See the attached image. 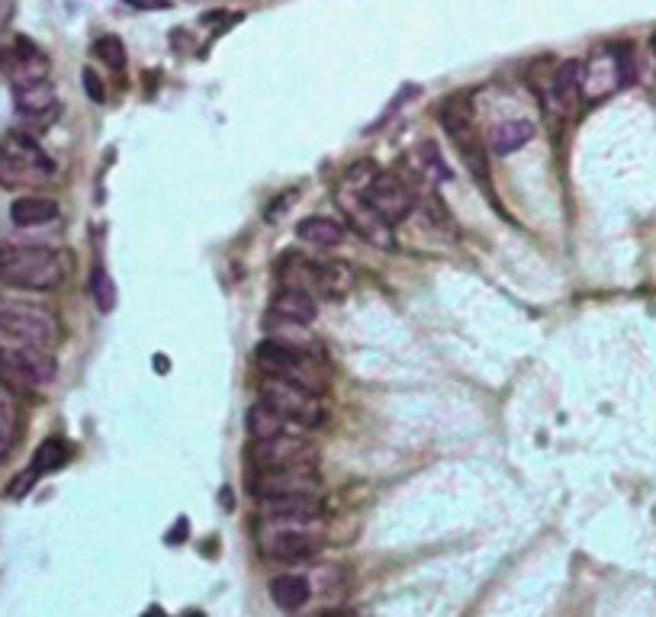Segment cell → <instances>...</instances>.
Here are the masks:
<instances>
[{
  "instance_id": "cell-15",
  "label": "cell",
  "mask_w": 656,
  "mask_h": 617,
  "mask_svg": "<svg viewBox=\"0 0 656 617\" xmlns=\"http://www.w3.org/2000/svg\"><path fill=\"white\" fill-rule=\"evenodd\" d=\"M13 103H17V113L33 126H49L62 107L49 78L13 81Z\"/></svg>"
},
{
  "instance_id": "cell-29",
  "label": "cell",
  "mask_w": 656,
  "mask_h": 617,
  "mask_svg": "<svg viewBox=\"0 0 656 617\" xmlns=\"http://www.w3.org/2000/svg\"><path fill=\"white\" fill-rule=\"evenodd\" d=\"M13 20V0H0V29H7Z\"/></svg>"
},
{
  "instance_id": "cell-22",
  "label": "cell",
  "mask_w": 656,
  "mask_h": 617,
  "mask_svg": "<svg viewBox=\"0 0 656 617\" xmlns=\"http://www.w3.org/2000/svg\"><path fill=\"white\" fill-rule=\"evenodd\" d=\"M271 598L283 611H296L309 601V582L303 576H277L271 582Z\"/></svg>"
},
{
  "instance_id": "cell-18",
  "label": "cell",
  "mask_w": 656,
  "mask_h": 617,
  "mask_svg": "<svg viewBox=\"0 0 656 617\" xmlns=\"http://www.w3.org/2000/svg\"><path fill=\"white\" fill-rule=\"evenodd\" d=\"M296 235L303 238L306 245L312 248H341L348 238V229L341 225L338 219H328V216H306L296 225Z\"/></svg>"
},
{
  "instance_id": "cell-5",
  "label": "cell",
  "mask_w": 656,
  "mask_h": 617,
  "mask_svg": "<svg viewBox=\"0 0 656 617\" xmlns=\"http://www.w3.org/2000/svg\"><path fill=\"white\" fill-rule=\"evenodd\" d=\"M55 174V161L29 132L0 139V187H39Z\"/></svg>"
},
{
  "instance_id": "cell-14",
  "label": "cell",
  "mask_w": 656,
  "mask_h": 617,
  "mask_svg": "<svg viewBox=\"0 0 656 617\" xmlns=\"http://www.w3.org/2000/svg\"><path fill=\"white\" fill-rule=\"evenodd\" d=\"M248 457H251V470H283V466L316 460V450L309 447V441L283 431V434H274V438L255 441L248 450Z\"/></svg>"
},
{
  "instance_id": "cell-21",
  "label": "cell",
  "mask_w": 656,
  "mask_h": 617,
  "mask_svg": "<svg viewBox=\"0 0 656 617\" xmlns=\"http://www.w3.org/2000/svg\"><path fill=\"white\" fill-rule=\"evenodd\" d=\"M290 421L283 418L274 405H267L264 399H258L255 405L248 409V418H245V428L255 441H264V438H274V434H283L287 431Z\"/></svg>"
},
{
  "instance_id": "cell-3",
  "label": "cell",
  "mask_w": 656,
  "mask_h": 617,
  "mask_svg": "<svg viewBox=\"0 0 656 617\" xmlns=\"http://www.w3.org/2000/svg\"><path fill=\"white\" fill-rule=\"evenodd\" d=\"M58 341V322L49 309L23 299L0 296V344L10 348H39L52 351Z\"/></svg>"
},
{
  "instance_id": "cell-16",
  "label": "cell",
  "mask_w": 656,
  "mask_h": 617,
  "mask_svg": "<svg viewBox=\"0 0 656 617\" xmlns=\"http://www.w3.org/2000/svg\"><path fill=\"white\" fill-rule=\"evenodd\" d=\"M319 518V495H280V499L261 502V524H316Z\"/></svg>"
},
{
  "instance_id": "cell-2",
  "label": "cell",
  "mask_w": 656,
  "mask_h": 617,
  "mask_svg": "<svg viewBox=\"0 0 656 617\" xmlns=\"http://www.w3.org/2000/svg\"><path fill=\"white\" fill-rule=\"evenodd\" d=\"M277 277L283 287L290 290H303L309 296H322V299H341L354 287V274L348 264L341 261H319L309 258V254H283Z\"/></svg>"
},
{
  "instance_id": "cell-6",
  "label": "cell",
  "mask_w": 656,
  "mask_h": 617,
  "mask_svg": "<svg viewBox=\"0 0 656 617\" xmlns=\"http://www.w3.org/2000/svg\"><path fill=\"white\" fill-rule=\"evenodd\" d=\"M441 126L447 132V139L454 142L460 161H464V168L473 174V180H480V187L489 184V158H486V145H483V132L476 129V119H473V110L467 100H447L441 113Z\"/></svg>"
},
{
  "instance_id": "cell-13",
  "label": "cell",
  "mask_w": 656,
  "mask_h": 617,
  "mask_svg": "<svg viewBox=\"0 0 656 617\" xmlns=\"http://www.w3.org/2000/svg\"><path fill=\"white\" fill-rule=\"evenodd\" d=\"M309 524H261V550L280 563H300L316 553L319 534L306 531Z\"/></svg>"
},
{
  "instance_id": "cell-35",
  "label": "cell",
  "mask_w": 656,
  "mask_h": 617,
  "mask_svg": "<svg viewBox=\"0 0 656 617\" xmlns=\"http://www.w3.org/2000/svg\"><path fill=\"white\" fill-rule=\"evenodd\" d=\"M187 617H203V614H197V611H190V614H187Z\"/></svg>"
},
{
  "instance_id": "cell-33",
  "label": "cell",
  "mask_w": 656,
  "mask_h": 617,
  "mask_svg": "<svg viewBox=\"0 0 656 617\" xmlns=\"http://www.w3.org/2000/svg\"><path fill=\"white\" fill-rule=\"evenodd\" d=\"M650 52H653V65H656V36L650 39Z\"/></svg>"
},
{
  "instance_id": "cell-30",
  "label": "cell",
  "mask_w": 656,
  "mask_h": 617,
  "mask_svg": "<svg viewBox=\"0 0 656 617\" xmlns=\"http://www.w3.org/2000/svg\"><path fill=\"white\" fill-rule=\"evenodd\" d=\"M10 450H13V438H10V434H4V431H0V463H7Z\"/></svg>"
},
{
  "instance_id": "cell-31",
  "label": "cell",
  "mask_w": 656,
  "mask_h": 617,
  "mask_svg": "<svg viewBox=\"0 0 656 617\" xmlns=\"http://www.w3.org/2000/svg\"><path fill=\"white\" fill-rule=\"evenodd\" d=\"M7 68H10V52L0 49V71H7Z\"/></svg>"
},
{
  "instance_id": "cell-10",
  "label": "cell",
  "mask_w": 656,
  "mask_h": 617,
  "mask_svg": "<svg viewBox=\"0 0 656 617\" xmlns=\"http://www.w3.org/2000/svg\"><path fill=\"white\" fill-rule=\"evenodd\" d=\"M541 110L550 123H566L583 103V65L579 62H560L547 78L538 84Z\"/></svg>"
},
{
  "instance_id": "cell-11",
  "label": "cell",
  "mask_w": 656,
  "mask_h": 617,
  "mask_svg": "<svg viewBox=\"0 0 656 617\" xmlns=\"http://www.w3.org/2000/svg\"><path fill=\"white\" fill-rule=\"evenodd\" d=\"M261 399L290 421V425L300 428H319L325 421V405L319 393H309V389L287 383V380H274V376H264L261 380Z\"/></svg>"
},
{
  "instance_id": "cell-4",
  "label": "cell",
  "mask_w": 656,
  "mask_h": 617,
  "mask_svg": "<svg viewBox=\"0 0 656 617\" xmlns=\"http://www.w3.org/2000/svg\"><path fill=\"white\" fill-rule=\"evenodd\" d=\"M255 360H258V370L264 376H274V380H287V383H296L309 389V393H325L328 386V370L322 360H316L309 351L303 348H293L287 341H261L258 351H255Z\"/></svg>"
},
{
  "instance_id": "cell-25",
  "label": "cell",
  "mask_w": 656,
  "mask_h": 617,
  "mask_svg": "<svg viewBox=\"0 0 656 617\" xmlns=\"http://www.w3.org/2000/svg\"><path fill=\"white\" fill-rule=\"evenodd\" d=\"M94 55L107 68H113V71H123L126 68V45H123V39H119V36H100L94 42Z\"/></svg>"
},
{
  "instance_id": "cell-24",
  "label": "cell",
  "mask_w": 656,
  "mask_h": 617,
  "mask_svg": "<svg viewBox=\"0 0 656 617\" xmlns=\"http://www.w3.org/2000/svg\"><path fill=\"white\" fill-rule=\"evenodd\" d=\"M91 296H94L97 312L110 315L116 309V283H113V277L103 267H97L94 277H91Z\"/></svg>"
},
{
  "instance_id": "cell-23",
  "label": "cell",
  "mask_w": 656,
  "mask_h": 617,
  "mask_svg": "<svg viewBox=\"0 0 656 617\" xmlns=\"http://www.w3.org/2000/svg\"><path fill=\"white\" fill-rule=\"evenodd\" d=\"M65 460H68V444H65L62 438H49V441H42L39 450H36V457H33V473H36V476H42V473H55V470H62Z\"/></svg>"
},
{
  "instance_id": "cell-28",
  "label": "cell",
  "mask_w": 656,
  "mask_h": 617,
  "mask_svg": "<svg viewBox=\"0 0 656 617\" xmlns=\"http://www.w3.org/2000/svg\"><path fill=\"white\" fill-rule=\"evenodd\" d=\"M84 87H87V97L91 100H103V87H100V78L91 71V68H84Z\"/></svg>"
},
{
  "instance_id": "cell-12",
  "label": "cell",
  "mask_w": 656,
  "mask_h": 617,
  "mask_svg": "<svg viewBox=\"0 0 656 617\" xmlns=\"http://www.w3.org/2000/svg\"><path fill=\"white\" fill-rule=\"evenodd\" d=\"M248 489L258 499H280V495H319L322 479L316 470V460L283 466V470H251L248 473Z\"/></svg>"
},
{
  "instance_id": "cell-34",
  "label": "cell",
  "mask_w": 656,
  "mask_h": 617,
  "mask_svg": "<svg viewBox=\"0 0 656 617\" xmlns=\"http://www.w3.org/2000/svg\"><path fill=\"white\" fill-rule=\"evenodd\" d=\"M145 617H164V614H161L158 608H152V614H145Z\"/></svg>"
},
{
  "instance_id": "cell-32",
  "label": "cell",
  "mask_w": 656,
  "mask_h": 617,
  "mask_svg": "<svg viewBox=\"0 0 656 617\" xmlns=\"http://www.w3.org/2000/svg\"><path fill=\"white\" fill-rule=\"evenodd\" d=\"M319 617H351L348 611H328V614H319Z\"/></svg>"
},
{
  "instance_id": "cell-8",
  "label": "cell",
  "mask_w": 656,
  "mask_h": 617,
  "mask_svg": "<svg viewBox=\"0 0 656 617\" xmlns=\"http://www.w3.org/2000/svg\"><path fill=\"white\" fill-rule=\"evenodd\" d=\"M52 376H55V360L49 351L0 344V383L10 393H33V389L52 383Z\"/></svg>"
},
{
  "instance_id": "cell-26",
  "label": "cell",
  "mask_w": 656,
  "mask_h": 617,
  "mask_svg": "<svg viewBox=\"0 0 656 617\" xmlns=\"http://www.w3.org/2000/svg\"><path fill=\"white\" fill-rule=\"evenodd\" d=\"M17 393H10V389L0 383V431L10 434V438H17V428H20V409H17Z\"/></svg>"
},
{
  "instance_id": "cell-17",
  "label": "cell",
  "mask_w": 656,
  "mask_h": 617,
  "mask_svg": "<svg viewBox=\"0 0 656 617\" xmlns=\"http://www.w3.org/2000/svg\"><path fill=\"white\" fill-rule=\"evenodd\" d=\"M319 315V306H316V296H309L303 290H290L283 287L274 299H271V319H277L280 325H312Z\"/></svg>"
},
{
  "instance_id": "cell-19",
  "label": "cell",
  "mask_w": 656,
  "mask_h": 617,
  "mask_svg": "<svg viewBox=\"0 0 656 617\" xmlns=\"http://www.w3.org/2000/svg\"><path fill=\"white\" fill-rule=\"evenodd\" d=\"M534 123H528V119H509V123H499L489 129V152L492 155H512L518 152V148H525L531 139H534Z\"/></svg>"
},
{
  "instance_id": "cell-9",
  "label": "cell",
  "mask_w": 656,
  "mask_h": 617,
  "mask_svg": "<svg viewBox=\"0 0 656 617\" xmlns=\"http://www.w3.org/2000/svg\"><path fill=\"white\" fill-rule=\"evenodd\" d=\"M364 203L370 206L380 222H386L390 229L402 225L415 209V190L412 184H406V177H399L396 171H380L367 180L364 187Z\"/></svg>"
},
{
  "instance_id": "cell-27",
  "label": "cell",
  "mask_w": 656,
  "mask_h": 617,
  "mask_svg": "<svg viewBox=\"0 0 656 617\" xmlns=\"http://www.w3.org/2000/svg\"><path fill=\"white\" fill-rule=\"evenodd\" d=\"M123 4L136 7V10H148V13H161V10H171V0H123Z\"/></svg>"
},
{
  "instance_id": "cell-20",
  "label": "cell",
  "mask_w": 656,
  "mask_h": 617,
  "mask_svg": "<svg viewBox=\"0 0 656 617\" xmlns=\"http://www.w3.org/2000/svg\"><path fill=\"white\" fill-rule=\"evenodd\" d=\"M10 219L20 229H36V225H49L58 219V203L46 197H20L10 206Z\"/></svg>"
},
{
  "instance_id": "cell-1",
  "label": "cell",
  "mask_w": 656,
  "mask_h": 617,
  "mask_svg": "<svg viewBox=\"0 0 656 617\" xmlns=\"http://www.w3.org/2000/svg\"><path fill=\"white\" fill-rule=\"evenodd\" d=\"M68 277V261L62 251L42 245H20L0 251V283L20 290H58Z\"/></svg>"
},
{
  "instance_id": "cell-7",
  "label": "cell",
  "mask_w": 656,
  "mask_h": 617,
  "mask_svg": "<svg viewBox=\"0 0 656 617\" xmlns=\"http://www.w3.org/2000/svg\"><path fill=\"white\" fill-rule=\"evenodd\" d=\"M583 65V100H605L618 87L634 81V58L628 45L592 52Z\"/></svg>"
}]
</instances>
